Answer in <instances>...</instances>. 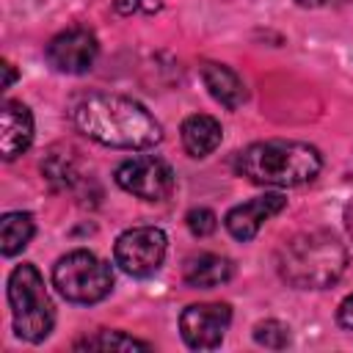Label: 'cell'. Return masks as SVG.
<instances>
[{"instance_id":"13","label":"cell","mask_w":353,"mask_h":353,"mask_svg":"<svg viewBox=\"0 0 353 353\" xmlns=\"http://www.w3.org/2000/svg\"><path fill=\"white\" fill-rule=\"evenodd\" d=\"M179 135H182V146L190 157H207L221 146L223 130H221L218 119H212L207 113H193L182 121Z\"/></svg>"},{"instance_id":"18","label":"cell","mask_w":353,"mask_h":353,"mask_svg":"<svg viewBox=\"0 0 353 353\" xmlns=\"http://www.w3.org/2000/svg\"><path fill=\"white\" fill-rule=\"evenodd\" d=\"M254 339L270 350H281L290 345V328L281 320H262L254 325Z\"/></svg>"},{"instance_id":"21","label":"cell","mask_w":353,"mask_h":353,"mask_svg":"<svg viewBox=\"0 0 353 353\" xmlns=\"http://www.w3.org/2000/svg\"><path fill=\"white\" fill-rule=\"evenodd\" d=\"M336 323H339L342 328L353 331V292L339 303V309H336Z\"/></svg>"},{"instance_id":"19","label":"cell","mask_w":353,"mask_h":353,"mask_svg":"<svg viewBox=\"0 0 353 353\" xmlns=\"http://www.w3.org/2000/svg\"><path fill=\"white\" fill-rule=\"evenodd\" d=\"M185 223H188L190 234L207 237V234H212V232L218 229V215H215L212 210H207V207H193V210H188Z\"/></svg>"},{"instance_id":"1","label":"cell","mask_w":353,"mask_h":353,"mask_svg":"<svg viewBox=\"0 0 353 353\" xmlns=\"http://www.w3.org/2000/svg\"><path fill=\"white\" fill-rule=\"evenodd\" d=\"M72 121L74 127L113 149H149L163 141L160 121L135 99L121 94H83L72 102Z\"/></svg>"},{"instance_id":"7","label":"cell","mask_w":353,"mask_h":353,"mask_svg":"<svg viewBox=\"0 0 353 353\" xmlns=\"http://www.w3.org/2000/svg\"><path fill=\"white\" fill-rule=\"evenodd\" d=\"M113 176L121 190H127L143 201H163L174 193V185H176L174 168L154 154H141V157L124 160Z\"/></svg>"},{"instance_id":"2","label":"cell","mask_w":353,"mask_h":353,"mask_svg":"<svg viewBox=\"0 0 353 353\" xmlns=\"http://www.w3.org/2000/svg\"><path fill=\"white\" fill-rule=\"evenodd\" d=\"M279 276L298 290L331 287L347 268V248L328 229L292 234L276 254Z\"/></svg>"},{"instance_id":"11","label":"cell","mask_w":353,"mask_h":353,"mask_svg":"<svg viewBox=\"0 0 353 353\" xmlns=\"http://www.w3.org/2000/svg\"><path fill=\"white\" fill-rule=\"evenodd\" d=\"M0 121H3V135H0L3 160H14L33 143V116L28 105L17 99H6L0 110Z\"/></svg>"},{"instance_id":"17","label":"cell","mask_w":353,"mask_h":353,"mask_svg":"<svg viewBox=\"0 0 353 353\" xmlns=\"http://www.w3.org/2000/svg\"><path fill=\"white\" fill-rule=\"evenodd\" d=\"M41 174L47 176V182L55 188V190H66L77 182V168H74V160L63 152H50V157L41 163Z\"/></svg>"},{"instance_id":"9","label":"cell","mask_w":353,"mask_h":353,"mask_svg":"<svg viewBox=\"0 0 353 353\" xmlns=\"http://www.w3.org/2000/svg\"><path fill=\"white\" fill-rule=\"evenodd\" d=\"M232 323L229 303H190L179 314V334L193 350H215Z\"/></svg>"},{"instance_id":"4","label":"cell","mask_w":353,"mask_h":353,"mask_svg":"<svg viewBox=\"0 0 353 353\" xmlns=\"http://www.w3.org/2000/svg\"><path fill=\"white\" fill-rule=\"evenodd\" d=\"M6 295H8V306H11L14 334L25 342L47 339L55 325V309L44 290L41 273L30 262H22L11 270Z\"/></svg>"},{"instance_id":"22","label":"cell","mask_w":353,"mask_h":353,"mask_svg":"<svg viewBox=\"0 0 353 353\" xmlns=\"http://www.w3.org/2000/svg\"><path fill=\"white\" fill-rule=\"evenodd\" d=\"M3 72H6V77H3V88H11V83L17 80V69H14V63H11V61H3Z\"/></svg>"},{"instance_id":"15","label":"cell","mask_w":353,"mask_h":353,"mask_svg":"<svg viewBox=\"0 0 353 353\" xmlns=\"http://www.w3.org/2000/svg\"><path fill=\"white\" fill-rule=\"evenodd\" d=\"M36 232V223H33V215L30 212H6L3 221H0V251L3 256H14L19 254L30 237Z\"/></svg>"},{"instance_id":"20","label":"cell","mask_w":353,"mask_h":353,"mask_svg":"<svg viewBox=\"0 0 353 353\" xmlns=\"http://www.w3.org/2000/svg\"><path fill=\"white\" fill-rule=\"evenodd\" d=\"M163 3L160 0H116V11L130 17V14H154L160 11Z\"/></svg>"},{"instance_id":"10","label":"cell","mask_w":353,"mask_h":353,"mask_svg":"<svg viewBox=\"0 0 353 353\" xmlns=\"http://www.w3.org/2000/svg\"><path fill=\"white\" fill-rule=\"evenodd\" d=\"M284 207H287L284 193H262V196H254V199H248V201L232 207V210L226 212V218H223V226H226V232H229L234 240L248 243V240H254L256 232H259L273 215H279Z\"/></svg>"},{"instance_id":"14","label":"cell","mask_w":353,"mask_h":353,"mask_svg":"<svg viewBox=\"0 0 353 353\" xmlns=\"http://www.w3.org/2000/svg\"><path fill=\"white\" fill-rule=\"evenodd\" d=\"M234 273V265L232 259L221 256V254H199V256H190L185 262V284L188 287H196V290H210V287H221L232 279Z\"/></svg>"},{"instance_id":"12","label":"cell","mask_w":353,"mask_h":353,"mask_svg":"<svg viewBox=\"0 0 353 353\" xmlns=\"http://www.w3.org/2000/svg\"><path fill=\"white\" fill-rule=\"evenodd\" d=\"M201 80H204L210 97L218 105H223L226 110H237L245 102V85H243L240 74L234 69H229L226 63L204 61L201 63Z\"/></svg>"},{"instance_id":"8","label":"cell","mask_w":353,"mask_h":353,"mask_svg":"<svg viewBox=\"0 0 353 353\" xmlns=\"http://www.w3.org/2000/svg\"><path fill=\"white\" fill-rule=\"evenodd\" d=\"M97 55H99V41H97L94 30H88L83 25L61 30L44 47L47 63L61 74H83V72H88L94 66Z\"/></svg>"},{"instance_id":"5","label":"cell","mask_w":353,"mask_h":353,"mask_svg":"<svg viewBox=\"0 0 353 353\" xmlns=\"http://www.w3.org/2000/svg\"><path fill=\"white\" fill-rule=\"evenodd\" d=\"M52 284L72 303H97L113 290V270L97 254L77 248L55 262Z\"/></svg>"},{"instance_id":"23","label":"cell","mask_w":353,"mask_h":353,"mask_svg":"<svg viewBox=\"0 0 353 353\" xmlns=\"http://www.w3.org/2000/svg\"><path fill=\"white\" fill-rule=\"evenodd\" d=\"M298 6H303V8H317V6H325L328 0H295Z\"/></svg>"},{"instance_id":"16","label":"cell","mask_w":353,"mask_h":353,"mask_svg":"<svg viewBox=\"0 0 353 353\" xmlns=\"http://www.w3.org/2000/svg\"><path fill=\"white\" fill-rule=\"evenodd\" d=\"M74 350H152V345L127 336L124 331H97L74 342Z\"/></svg>"},{"instance_id":"3","label":"cell","mask_w":353,"mask_h":353,"mask_svg":"<svg viewBox=\"0 0 353 353\" xmlns=\"http://www.w3.org/2000/svg\"><path fill=\"white\" fill-rule=\"evenodd\" d=\"M323 168V157L314 146L301 141H259L237 152L234 171L254 185L295 188L312 182Z\"/></svg>"},{"instance_id":"24","label":"cell","mask_w":353,"mask_h":353,"mask_svg":"<svg viewBox=\"0 0 353 353\" xmlns=\"http://www.w3.org/2000/svg\"><path fill=\"white\" fill-rule=\"evenodd\" d=\"M347 232H350V237H353V201H350V207H347Z\"/></svg>"},{"instance_id":"6","label":"cell","mask_w":353,"mask_h":353,"mask_svg":"<svg viewBox=\"0 0 353 353\" xmlns=\"http://www.w3.org/2000/svg\"><path fill=\"white\" fill-rule=\"evenodd\" d=\"M165 248H168V237H165L163 229H157V226H132V229H127L116 237L113 259L124 273L146 279V276L160 270V265L165 259Z\"/></svg>"}]
</instances>
